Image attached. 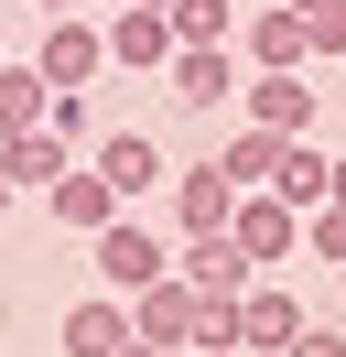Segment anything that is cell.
Instances as JSON below:
<instances>
[{
  "mask_svg": "<svg viewBox=\"0 0 346 357\" xmlns=\"http://www.w3.org/2000/svg\"><path fill=\"white\" fill-rule=\"evenodd\" d=\"M271 195L292 206V217H314V206L336 195V152H324L314 130H303V141H281V174H271Z\"/></svg>",
  "mask_w": 346,
  "mask_h": 357,
  "instance_id": "4fadbf2b",
  "label": "cell"
},
{
  "mask_svg": "<svg viewBox=\"0 0 346 357\" xmlns=\"http://www.w3.org/2000/svg\"><path fill=\"white\" fill-rule=\"evenodd\" d=\"M314 54V33H303V11H281V0H260L249 11V66H303Z\"/></svg>",
  "mask_w": 346,
  "mask_h": 357,
  "instance_id": "9a60e30c",
  "label": "cell"
},
{
  "mask_svg": "<svg viewBox=\"0 0 346 357\" xmlns=\"http://www.w3.org/2000/svg\"><path fill=\"white\" fill-rule=\"evenodd\" d=\"M216 174H227L238 195H271V174H281V130H227V152H216Z\"/></svg>",
  "mask_w": 346,
  "mask_h": 357,
  "instance_id": "2e32d148",
  "label": "cell"
},
{
  "mask_svg": "<svg viewBox=\"0 0 346 357\" xmlns=\"http://www.w3.org/2000/svg\"><path fill=\"white\" fill-rule=\"evenodd\" d=\"M43 87H86V76H108V22H86V11H65L54 33H43Z\"/></svg>",
  "mask_w": 346,
  "mask_h": 357,
  "instance_id": "5b68a950",
  "label": "cell"
},
{
  "mask_svg": "<svg viewBox=\"0 0 346 357\" xmlns=\"http://www.w3.org/2000/svg\"><path fill=\"white\" fill-rule=\"evenodd\" d=\"M238 98H249V130H281V141L314 130V87H303V66H260Z\"/></svg>",
  "mask_w": 346,
  "mask_h": 357,
  "instance_id": "52a82bcc",
  "label": "cell"
},
{
  "mask_svg": "<svg viewBox=\"0 0 346 357\" xmlns=\"http://www.w3.org/2000/svg\"><path fill=\"white\" fill-rule=\"evenodd\" d=\"M163 22H173V44H227V33H238V0H173Z\"/></svg>",
  "mask_w": 346,
  "mask_h": 357,
  "instance_id": "d6986e66",
  "label": "cell"
},
{
  "mask_svg": "<svg viewBox=\"0 0 346 357\" xmlns=\"http://www.w3.org/2000/svg\"><path fill=\"white\" fill-rule=\"evenodd\" d=\"M227 238L249 249L260 271H271V260H292V249H303V217H292V206H281V195H238V217H227Z\"/></svg>",
  "mask_w": 346,
  "mask_h": 357,
  "instance_id": "30bf717a",
  "label": "cell"
},
{
  "mask_svg": "<svg viewBox=\"0 0 346 357\" xmlns=\"http://www.w3.org/2000/svg\"><path fill=\"white\" fill-rule=\"evenodd\" d=\"M303 325H314V314H303L281 282H249V292H238V357H281Z\"/></svg>",
  "mask_w": 346,
  "mask_h": 357,
  "instance_id": "277c9868",
  "label": "cell"
},
{
  "mask_svg": "<svg viewBox=\"0 0 346 357\" xmlns=\"http://www.w3.org/2000/svg\"><path fill=\"white\" fill-rule=\"evenodd\" d=\"M184 357H238V347H184Z\"/></svg>",
  "mask_w": 346,
  "mask_h": 357,
  "instance_id": "4316f807",
  "label": "cell"
},
{
  "mask_svg": "<svg viewBox=\"0 0 346 357\" xmlns=\"http://www.w3.org/2000/svg\"><path fill=\"white\" fill-rule=\"evenodd\" d=\"M43 206H54V227H76V238H98V227L119 217V195H108V174H98V162H86V152L65 162L54 184H43Z\"/></svg>",
  "mask_w": 346,
  "mask_h": 357,
  "instance_id": "9c48e42d",
  "label": "cell"
},
{
  "mask_svg": "<svg viewBox=\"0 0 346 357\" xmlns=\"http://www.w3.org/2000/svg\"><path fill=\"white\" fill-rule=\"evenodd\" d=\"M86 11H130V0H86Z\"/></svg>",
  "mask_w": 346,
  "mask_h": 357,
  "instance_id": "83f0119b",
  "label": "cell"
},
{
  "mask_svg": "<svg viewBox=\"0 0 346 357\" xmlns=\"http://www.w3.org/2000/svg\"><path fill=\"white\" fill-rule=\"evenodd\" d=\"M130 335H141V347H173V357L195 347V282L184 271H163V282L130 292Z\"/></svg>",
  "mask_w": 346,
  "mask_h": 357,
  "instance_id": "6da1fadb",
  "label": "cell"
},
{
  "mask_svg": "<svg viewBox=\"0 0 346 357\" xmlns=\"http://www.w3.org/2000/svg\"><path fill=\"white\" fill-rule=\"evenodd\" d=\"M108 66H130V76H163L173 66V22L151 11V0H130L119 22H108Z\"/></svg>",
  "mask_w": 346,
  "mask_h": 357,
  "instance_id": "7c38bea8",
  "label": "cell"
},
{
  "mask_svg": "<svg viewBox=\"0 0 346 357\" xmlns=\"http://www.w3.org/2000/svg\"><path fill=\"white\" fill-rule=\"evenodd\" d=\"M54 347H65V357H119V347H130V292H98V303H65Z\"/></svg>",
  "mask_w": 346,
  "mask_h": 357,
  "instance_id": "8fae6325",
  "label": "cell"
},
{
  "mask_svg": "<svg viewBox=\"0 0 346 357\" xmlns=\"http://www.w3.org/2000/svg\"><path fill=\"white\" fill-rule=\"evenodd\" d=\"M303 33H314V54H346V0H314V11H303Z\"/></svg>",
  "mask_w": 346,
  "mask_h": 357,
  "instance_id": "44dd1931",
  "label": "cell"
},
{
  "mask_svg": "<svg viewBox=\"0 0 346 357\" xmlns=\"http://www.w3.org/2000/svg\"><path fill=\"white\" fill-rule=\"evenodd\" d=\"M119 357H173V347H141V335H130V347H119Z\"/></svg>",
  "mask_w": 346,
  "mask_h": 357,
  "instance_id": "d4e9b609",
  "label": "cell"
},
{
  "mask_svg": "<svg viewBox=\"0 0 346 357\" xmlns=\"http://www.w3.org/2000/svg\"><path fill=\"white\" fill-rule=\"evenodd\" d=\"M173 271H184L195 292H249V282H260V260L227 238V227H216V238H184V260H173Z\"/></svg>",
  "mask_w": 346,
  "mask_h": 357,
  "instance_id": "5bb4252c",
  "label": "cell"
},
{
  "mask_svg": "<svg viewBox=\"0 0 346 357\" xmlns=\"http://www.w3.org/2000/svg\"><path fill=\"white\" fill-rule=\"evenodd\" d=\"M303 249H314V260H336V271H346V206H314V217H303Z\"/></svg>",
  "mask_w": 346,
  "mask_h": 357,
  "instance_id": "ffe728a7",
  "label": "cell"
},
{
  "mask_svg": "<svg viewBox=\"0 0 346 357\" xmlns=\"http://www.w3.org/2000/svg\"><path fill=\"white\" fill-rule=\"evenodd\" d=\"M163 195H173V227H184V238H216V227L238 217V184L216 174V162H184V174H173Z\"/></svg>",
  "mask_w": 346,
  "mask_h": 357,
  "instance_id": "ba28073f",
  "label": "cell"
},
{
  "mask_svg": "<svg viewBox=\"0 0 346 357\" xmlns=\"http://www.w3.org/2000/svg\"><path fill=\"white\" fill-rule=\"evenodd\" d=\"M11 206H22V184H11V174H0V217H11Z\"/></svg>",
  "mask_w": 346,
  "mask_h": 357,
  "instance_id": "cb8c5ba5",
  "label": "cell"
},
{
  "mask_svg": "<svg viewBox=\"0 0 346 357\" xmlns=\"http://www.w3.org/2000/svg\"><path fill=\"white\" fill-rule=\"evenodd\" d=\"M281 357H346V325H303V335H292Z\"/></svg>",
  "mask_w": 346,
  "mask_h": 357,
  "instance_id": "7402d4cb",
  "label": "cell"
},
{
  "mask_svg": "<svg viewBox=\"0 0 346 357\" xmlns=\"http://www.w3.org/2000/svg\"><path fill=\"white\" fill-rule=\"evenodd\" d=\"M151 11H173V0H151Z\"/></svg>",
  "mask_w": 346,
  "mask_h": 357,
  "instance_id": "f546056e",
  "label": "cell"
},
{
  "mask_svg": "<svg viewBox=\"0 0 346 357\" xmlns=\"http://www.w3.org/2000/svg\"><path fill=\"white\" fill-rule=\"evenodd\" d=\"M324 206H346V152H336V195H324Z\"/></svg>",
  "mask_w": 346,
  "mask_h": 357,
  "instance_id": "484cf974",
  "label": "cell"
},
{
  "mask_svg": "<svg viewBox=\"0 0 346 357\" xmlns=\"http://www.w3.org/2000/svg\"><path fill=\"white\" fill-rule=\"evenodd\" d=\"M65 162H76V141H54V130H11V141H0V174H11V184H54Z\"/></svg>",
  "mask_w": 346,
  "mask_h": 357,
  "instance_id": "e0dca14e",
  "label": "cell"
},
{
  "mask_svg": "<svg viewBox=\"0 0 346 357\" xmlns=\"http://www.w3.org/2000/svg\"><path fill=\"white\" fill-rule=\"evenodd\" d=\"M33 11H54V22H65V11H86V0H33Z\"/></svg>",
  "mask_w": 346,
  "mask_h": 357,
  "instance_id": "603a6c76",
  "label": "cell"
},
{
  "mask_svg": "<svg viewBox=\"0 0 346 357\" xmlns=\"http://www.w3.org/2000/svg\"><path fill=\"white\" fill-rule=\"evenodd\" d=\"M163 271H173V249L151 238L141 217H108V227H98V282H108V292H141V282H163Z\"/></svg>",
  "mask_w": 346,
  "mask_h": 357,
  "instance_id": "7a4b0ae2",
  "label": "cell"
},
{
  "mask_svg": "<svg viewBox=\"0 0 346 357\" xmlns=\"http://www.w3.org/2000/svg\"><path fill=\"white\" fill-rule=\"evenodd\" d=\"M86 162L108 174V195H119V206H130V195H163V184H173V162H163V141H151V130H108Z\"/></svg>",
  "mask_w": 346,
  "mask_h": 357,
  "instance_id": "8992f818",
  "label": "cell"
},
{
  "mask_svg": "<svg viewBox=\"0 0 346 357\" xmlns=\"http://www.w3.org/2000/svg\"><path fill=\"white\" fill-rule=\"evenodd\" d=\"M281 11H314V0H281Z\"/></svg>",
  "mask_w": 346,
  "mask_h": 357,
  "instance_id": "f1b7e54d",
  "label": "cell"
},
{
  "mask_svg": "<svg viewBox=\"0 0 346 357\" xmlns=\"http://www.w3.org/2000/svg\"><path fill=\"white\" fill-rule=\"evenodd\" d=\"M43 109H54L43 66H0V141H11V130H43Z\"/></svg>",
  "mask_w": 346,
  "mask_h": 357,
  "instance_id": "ac0fdd59",
  "label": "cell"
},
{
  "mask_svg": "<svg viewBox=\"0 0 346 357\" xmlns=\"http://www.w3.org/2000/svg\"><path fill=\"white\" fill-rule=\"evenodd\" d=\"M163 87H173V109H227L249 76L227 66V44H173V66H163Z\"/></svg>",
  "mask_w": 346,
  "mask_h": 357,
  "instance_id": "3957f363",
  "label": "cell"
}]
</instances>
